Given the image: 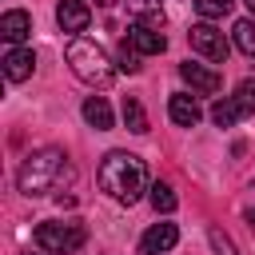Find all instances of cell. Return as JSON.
I'll list each match as a JSON object with an SVG mask.
<instances>
[{
	"mask_svg": "<svg viewBox=\"0 0 255 255\" xmlns=\"http://www.w3.org/2000/svg\"><path fill=\"white\" fill-rule=\"evenodd\" d=\"M100 187L120 199V203H135L143 191H147V171H143V159L131 155V151H108L100 159Z\"/></svg>",
	"mask_w": 255,
	"mask_h": 255,
	"instance_id": "obj_1",
	"label": "cell"
},
{
	"mask_svg": "<svg viewBox=\"0 0 255 255\" xmlns=\"http://www.w3.org/2000/svg\"><path fill=\"white\" fill-rule=\"evenodd\" d=\"M68 155L60 151V147H40V151H32L24 163H20V171H16V183H20V191L24 195H44V191H52L64 175H68V163H64Z\"/></svg>",
	"mask_w": 255,
	"mask_h": 255,
	"instance_id": "obj_2",
	"label": "cell"
},
{
	"mask_svg": "<svg viewBox=\"0 0 255 255\" xmlns=\"http://www.w3.org/2000/svg\"><path fill=\"white\" fill-rule=\"evenodd\" d=\"M68 64H72V72H76L84 84H92V88H108L112 76H116V64L108 60V52H104L96 40H84V36H76V40L68 44Z\"/></svg>",
	"mask_w": 255,
	"mask_h": 255,
	"instance_id": "obj_3",
	"label": "cell"
},
{
	"mask_svg": "<svg viewBox=\"0 0 255 255\" xmlns=\"http://www.w3.org/2000/svg\"><path fill=\"white\" fill-rule=\"evenodd\" d=\"M36 247L48 255H72L76 247H84V223H40Z\"/></svg>",
	"mask_w": 255,
	"mask_h": 255,
	"instance_id": "obj_4",
	"label": "cell"
},
{
	"mask_svg": "<svg viewBox=\"0 0 255 255\" xmlns=\"http://www.w3.org/2000/svg\"><path fill=\"white\" fill-rule=\"evenodd\" d=\"M187 44H191L203 60H211V64H223V60H227V48H231V44H227V36H223L211 20L191 24V28H187Z\"/></svg>",
	"mask_w": 255,
	"mask_h": 255,
	"instance_id": "obj_5",
	"label": "cell"
},
{
	"mask_svg": "<svg viewBox=\"0 0 255 255\" xmlns=\"http://www.w3.org/2000/svg\"><path fill=\"white\" fill-rule=\"evenodd\" d=\"M179 76H183V84H191V92H199V96H215V92L223 88V76H219L215 68H207V64L183 60V64H179Z\"/></svg>",
	"mask_w": 255,
	"mask_h": 255,
	"instance_id": "obj_6",
	"label": "cell"
},
{
	"mask_svg": "<svg viewBox=\"0 0 255 255\" xmlns=\"http://www.w3.org/2000/svg\"><path fill=\"white\" fill-rule=\"evenodd\" d=\"M56 24H60L64 32H84V28L92 24L88 0H60V4H56Z\"/></svg>",
	"mask_w": 255,
	"mask_h": 255,
	"instance_id": "obj_7",
	"label": "cell"
},
{
	"mask_svg": "<svg viewBox=\"0 0 255 255\" xmlns=\"http://www.w3.org/2000/svg\"><path fill=\"white\" fill-rule=\"evenodd\" d=\"M175 239H179L175 223H151L147 235L139 239V251H135V255H163V251L175 247Z\"/></svg>",
	"mask_w": 255,
	"mask_h": 255,
	"instance_id": "obj_8",
	"label": "cell"
},
{
	"mask_svg": "<svg viewBox=\"0 0 255 255\" xmlns=\"http://www.w3.org/2000/svg\"><path fill=\"white\" fill-rule=\"evenodd\" d=\"M128 40H131V48H135L139 56H159V52L167 48V36H163L159 28H151V24H131V28H128Z\"/></svg>",
	"mask_w": 255,
	"mask_h": 255,
	"instance_id": "obj_9",
	"label": "cell"
},
{
	"mask_svg": "<svg viewBox=\"0 0 255 255\" xmlns=\"http://www.w3.org/2000/svg\"><path fill=\"white\" fill-rule=\"evenodd\" d=\"M167 116L179 124V128H195L199 124V104H195V96H187V92H175L171 100H167Z\"/></svg>",
	"mask_w": 255,
	"mask_h": 255,
	"instance_id": "obj_10",
	"label": "cell"
},
{
	"mask_svg": "<svg viewBox=\"0 0 255 255\" xmlns=\"http://www.w3.org/2000/svg\"><path fill=\"white\" fill-rule=\"evenodd\" d=\"M32 72H36V56H32V48H12V52L4 56V76H8L12 84L28 80Z\"/></svg>",
	"mask_w": 255,
	"mask_h": 255,
	"instance_id": "obj_11",
	"label": "cell"
},
{
	"mask_svg": "<svg viewBox=\"0 0 255 255\" xmlns=\"http://www.w3.org/2000/svg\"><path fill=\"white\" fill-rule=\"evenodd\" d=\"M28 32H32V16H28L24 8H12V12L0 16V36H4L8 44H20Z\"/></svg>",
	"mask_w": 255,
	"mask_h": 255,
	"instance_id": "obj_12",
	"label": "cell"
},
{
	"mask_svg": "<svg viewBox=\"0 0 255 255\" xmlns=\"http://www.w3.org/2000/svg\"><path fill=\"white\" fill-rule=\"evenodd\" d=\"M84 120H88L96 131H108V128H112V108H108V100H104V96H88V100H84Z\"/></svg>",
	"mask_w": 255,
	"mask_h": 255,
	"instance_id": "obj_13",
	"label": "cell"
},
{
	"mask_svg": "<svg viewBox=\"0 0 255 255\" xmlns=\"http://www.w3.org/2000/svg\"><path fill=\"white\" fill-rule=\"evenodd\" d=\"M128 12L135 16V24L163 28V8H159V0H128Z\"/></svg>",
	"mask_w": 255,
	"mask_h": 255,
	"instance_id": "obj_14",
	"label": "cell"
},
{
	"mask_svg": "<svg viewBox=\"0 0 255 255\" xmlns=\"http://www.w3.org/2000/svg\"><path fill=\"white\" fill-rule=\"evenodd\" d=\"M147 191H151L147 199H151V207H155V211H163V215H171V211L179 207V195H175V191H171L167 183H151Z\"/></svg>",
	"mask_w": 255,
	"mask_h": 255,
	"instance_id": "obj_15",
	"label": "cell"
},
{
	"mask_svg": "<svg viewBox=\"0 0 255 255\" xmlns=\"http://www.w3.org/2000/svg\"><path fill=\"white\" fill-rule=\"evenodd\" d=\"M231 40H235V48H239L243 56H255V20H235Z\"/></svg>",
	"mask_w": 255,
	"mask_h": 255,
	"instance_id": "obj_16",
	"label": "cell"
},
{
	"mask_svg": "<svg viewBox=\"0 0 255 255\" xmlns=\"http://www.w3.org/2000/svg\"><path fill=\"white\" fill-rule=\"evenodd\" d=\"M124 124H128V131H135V135H143V131H147V116H143V108H139V100H135V96H128V100H124Z\"/></svg>",
	"mask_w": 255,
	"mask_h": 255,
	"instance_id": "obj_17",
	"label": "cell"
},
{
	"mask_svg": "<svg viewBox=\"0 0 255 255\" xmlns=\"http://www.w3.org/2000/svg\"><path fill=\"white\" fill-rule=\"evenodd\" d=\"M239 116H243V112H239V104H235V100H215V108H211V120H215L219 128H231Z\"/></svg>",
	"mask_w": 255,
	"mask_h": 255,
	"instance_id": "obj_18",
	"label": "cell"
},
{
	"mask_svg": "<svg viewBox=\"0 0 255 255\" xmlns=\"http://www.w3.org/2000/svg\"><path fill=\"white\" fill-rule=\"evenodd\" d=\"M231 4H235V0H195V12H199L203 20H219V16L231 12Z\"/></svg>",
	"mask_w": 255,
	"mask_h": 255,
	"instance_id": "obj_19",
	"label": "cell"
},
{
	"mask_svg": "<svg viewBox=\"0 0 255 255\" xmlns=\"http://www.w3.org/2000/svg\"><path fill=\"white\" fill-rule=\"evenodd\" d=\"M231 100L239 104V112H243V116H251V112H255V80H243V84L235 88V96H231Z\"/></svg>",
	"mask_w": 255,
	"mask_h": 255,
	"instance_id": "obj_20",
	"label": "cell"
},
{
	"mask_svg": "<svg viewBox=\"0 0 255 255\" xmlns=\"http://www.w3.org/2000/svg\"><path fill=\"white\" fill-rule=\"evenodd\" d=\"M116 68H120V72H128V76H135V72H139V52L131 48V40H124V44H120V64H116Z\"/></svg>",
	"mask_w": 255,
	"mask_h": 255,
	"instance_id": "obj_21",
	"label": "cell"
},
{
	"mask_svg": "<svg viewBox=\"0 0 255 255\" xmlns=\"http://www.w3.org/2000/svg\"><path fill=\"white\" fill-rule=\"evenodd\" d=\"M207 239H211V251H215V255H235V243H231L219 227H211V231H207Z\"/></svg>",
	"mask_w": 255,
	"mask_h": 255,
	"instance_id": "obj_22",
	"label": "cell"
},
{
	"mask_svg": "<svg viewBox=\"0 0 255 255\" xmlns=\"http://www.w3.org/2000/svg\"><path fill=\"white\" fill-rule=\"evenodd\" d=\"M96 4H100V8H112V4H120V0H96Z\"/></svg>",
	"mask_w": 255,
	"mask_h": 255,
	"instance_id": "obj_23",
	"label": "cell"
},
{
	"mask_svg": "<svg viewBox=\"0 0 255 255\" xmlns=\"http://www.w3.org/2000/svg\"><path fill=\"white\" fill-rule=\"evenodd\" d=\"M247 223H251V227H255V207H251V211H247Z\"/></svg>",
	"mask_w": 255,
	"mask_h": 255,
	"instance_id": "obj_24",
	"label": "cell"
},
{
	"mask_svg": "<svg viewBox=\"0 0 255 255\" xmlns=\"http://www.w3.org/2000/svg\"><path fill=\"white\" fill-rule=\"evenodd\" d=\"M243 4H247V8H251V16H255V0H243Z\"/></svg>",
	"mask_w": 255,
	"mask_h": 255,
	"instance_id": "obj_25",
	"label": "cell"
},
{
	"mask_svg": "<svg viewBox=\"0 0 255 255\" xmlns=\"http://www.w3.org/2000/svg\"><path fill=\"white\" fill-rule=\"evenodd\" d=\"M20 255H32V251H20Z\"/></svg>",
	"mask_w": 255,
	"mask_h": 255,
	"instance_id": "obj_26",
	"label": "cell"
}]
</instances>
